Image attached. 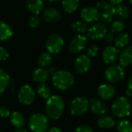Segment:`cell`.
<instances>
[{"instance_id": "cell-1", "label": "cell", "mask_w": 132, "mask_h": 132, "mask_svg": "<svg viewBox=\"0 0 132 132\" xmlns=\"http://www.w3.org/2000/svg\"><path fill=\"white\" fill-rule=\"evenodd\" d=\"M64 108L65 103L61 97L58 95H53L47 99L46 104V112L50 119L58 120L63 115Z\"/></svg>"}, {"instance_id": "cell-2", "label": "cell", "mask_w": 132, "mask_h": 132, "mask_svg": "<svg viewBox=\"0 0 132 132\" xmlns=\"http://www.w3.org/2000/svg\"><path fill=\"white\" fill-rule=\"evenodd\" d=\"M52 82L53 86L60 90H65L70 88L74 84L73 74L67 70H59L53 75Z\"/></svg>"}, {"instance_id": "cell-3", "label": "cell", "mask_w": 132, "mask_h": 132, "mask_svg": "<svg viewBox=\"0 0 132 132\" xmlns=\"http://www.w3.org/2000/svg\"><path fill=\"white\" fill-rule=\"evenodd\" d=\"M111 108L114 114L117 118H124L130 115L131 111V104L127 97H120L114 101Z\"/></svg>"}, {"instance_id": "cell-4", "label": "cell", "mask_w": 132, "mask_h": 132, "mask_svg": "<svg viewBox=\"0 0 132 132\" xmlns=\"http://www.w3.org/2000/svg\"><path fill=\"white\" fill-rule=\"evenodd\" d=\"M29 128L33 132H46L49 128L48 118L39 113L34 114L29 118Z\"/></svg>"}, {"instance_id": "cell-5", "label": "cell", "mask_w": 132, "mask_h": 132, "mask_svg": "<svg viewBox=\"0 0 132 132\" xmlns=\"http://www.w3.org/2000/svg\"><path fill=\"white\" fill-rule=\"evenodd\" d=\"M64 46V40L63 37L59 34L50 35L46 42V47L50 53L57 54Z\"/></svg>"}, {"instance_id": "cell-6", "label": "cell", "mask_w": 132, "mask_h": 132, "mask_svg": "<svg viewBox=\"0 0 132 132\" xmlns=\"http://www.w3.org/2000/svg\"><path fill=\"white\" fill-rule=\"evenodd\" d=\"M125 75V70L120 65H112L104 72V77L110 83H118L122 80Z\"/></svg>"}, {"instance_id": "cell-7", "label": "cell", "mask_w": 132, "mask_h": 132, "mask_svg": "<svg viewBox=\"0 0 132 132\" xmlns=\"http://www.w3.org/2000/svg\"><path fill=\"white\" fill-rule=\"evenodd\" d=\"M108 30V26L104 23H95L87 29V36L93 40L101 39L105 37Z\"/></svg>"}, {"instance_id": "cell-8", "label": "cell", "mask_w": 132, "mask_h": 132, "mask_svg": "<svg viewBox=\"0 0 132 132\" xmlns=\"http://www.w3.org/2000/svg\"><path fill=\"white\" fill-rule=\"evenodd\" d=\"M89 108V101L84 97H77L71 102L70 111L73 115L84 114Z\"/></svg>"}, {"instance_id": "cell-9", "label": "cell", "mask_w": 132, "mask_h": 132, "mask_svg": "<svg viewBox=\"0 0 132 132\" xmlns=\"http://www.w3.org/2000/svg\"><path fill=\"white\" fill-rule=\"evenodd\" d=\"M18 99L22 104L29 105L35 99V92L30 86L23 85L19 90Z\"/></svg>"}, {"instance_id": "cell-10", "label": "cell", "mask_w": 132, "mask_h": 132, "mask_svg": "<svg viewBox=\"0 0 132 132\" xmlns=\"http://www.w3.org/2000/svg\"><path fill=\"white\" fill-rule=\"evenodd\" d=\"M101 12L96 8L93 6H87L82 9L80 12V17L85 22H96L100 19Z\"/></svg>"}, {"instance_id": "cell-11", "label": "cell", "mask_w": 132, "mask_h": 132, "mask_svg": "<svg viewBox=\"0 0 132 132\" xmlns=\"http://www.w3.org/2000/svg\"><path fill=\"white\" fill-rule=\"evenodd\" d=\"M87 38L83 34L76 36L70 43L69 50L73 53H78L82 51L87 44Z\"/></svg>"}, {"instance_id": "cell-12", "label": "cell", "mask_w": 132, "mask_h": 132, "mask_svg": "<svg viewBox=\"0 0 132 132\" xmlns=\"http://www.w3.org/2000/svg\"><path fill=\"white\" fill-rule=\"evenodd\" d=\"M91 66V60L87 55H81L78 56L74 63V67L77 73L83 74L87 73Z\"/></svg>"}, {"instance_id": "cell-13", "label": "cell", "mask_w": 132, "mask_h": 132, "mask_svg": "<svg viewBox=\"0 0 132 132\" xmlns=\"http://www.w3.org/2000/svg\"><path fill=\"white\" fill-rule=\"evenodd\" d=\"M120 53V50H118L117 47L113 46H108L103 51L102 60L106 64H113L116 61L118 56Z\"/></svg>"}, {"instance_id": "cell-14", "label": "cell", "mask_w": 132, "mask_h": 132, "mask_svg": "<svg viewBox=\"0 0 132 132\" xmlns=\"http://www.w3.org/2000/svg\"><path fill=\"white\" fill-rule=\"evenodd\" d=\"M43 19L48 23H55L58 22L61 18L60 12L56 8H47L43 12Z\"/></svg>"}, {"instance_id": "cell-15", "label": "cell", "mask_w": 132, "mask_h": 132, "mask_svg": "<svg viewBox=\"0 0 132 132\" xmlns=\"http://www.w3.org/2000/svg\"><path fill=\"white\" fill-rule=\"evenodd\" d=\"M116 90L114 86L109 84H104L98 87L97 94L103 100H110L115 95Z\"/></svg>"}, {"instance_id": "cell-16", "label": "cell", "mask_w": 132, "mask_h": 132, "mask_svg": "<svg viewBox=\"0 0 132 132\" xmlns=\"http://www.w3.org/2000/svg\"><path fill=\"white\" fill-rule=\"evenodd\" d=\"M89 105L90 106V110L93 114L96 115H103L107 112L106 104L100 100L96 98H92L89 101Z\"/></svg>"}, {"instance_id": "cell-17", "label": "cell", "mask_w": 132, "mask_h": 132, "mask_svg": "<svg viewBox=\"0 0 132 132\" xmlns=\"http://www.w3.org/2000/svg\"><path fill=\"white\" fill-rule=\"evenodd\" d=\"M120 66L122 67H128L132 63V46H127L121 53L119 57Z\"/></svg>"}, {"instance_id": "cell-18", "label": "cell", "mask_w": 132, "mask_h": 132, "mask_svg": "<svg viewBox=\"0 0 132 132\" xmlns=\"http://www.w3.org/2000/svg\"><path fill=\"white\" fill-rule=\"evenodd\" d=\"M115 15H116L115 5L109 4L108 7L101 14L100 19L103 22V23H111L113 21V19Z\"/></svg>"}, {"instance_id": "cell-19", "label": "cell", "mask_w": 132, "mask_h": 132, "mask_svg": "<svg viewBox=\"0 0 132 132\" xmlns=\"http://www.w3.org/2000/svg\"><path fill=\"white\" fill-rule=\"evenodd\" d=\"M50 78V73L47 70H45L43 67L36 69L32 73V79L36 82L45 83Z\"/></svg>"}, {"instance_id": "cell-20", "label": "cell", "mask_w": 132, "mask_h": 132, "mask_svg": "<svg viewBox=\"0 0 132 132\" xmlns=\"http://www.w3.org/2000/svg\"><path fill=\"white\" fill-rule=\"evenodd\" d=\"M26 6L28 9L34 15H38L43 9V0H26Z\"/></svg>"}, {"instance_id": "cell-21", "label": "cell", "mask_w": 132, "mask_h": 132, "mask_svg": "<svg viewBox=\"0 0 132 132\" xmlns=\"http://www.w3.org/2000/svg\"><path fill=\"white\" fill-rule=\"evenodd\" d=\"M10 121L12 125L17 128H22L26 124L25 117L21 113L17 111H14L10 114Z\"/></svg>"}, {"instance_id": "cell-22", "label": "cell", "mask_w": 132, "mask_h": 132, "mask_svg": "<svg viewBox=\"0 0 132 132\" xmlns=\"http://www.w3.org/2000/svg\"><path fill=\"white\" fill-rule=\"evenodd\" d=\"M130 42V36L126 32H120L115 39H114V43L115 47L118 49H121L126 47Z\"/></svg>"}, {"instance_id": "cell-23", "label": "cell", "mask_w": 132, "mask_h": 132, "mask_svg": "<svg viewBox=\"0 0 132 132\" xmlns=\"http://www.w3.org/2000/svg\"><path fill=\"white\" fill-rule=\"evenodd\" d=\"M13 35L12 28L5 22L0 21V40L5 41L9 39Z\"/></svg>"}, {"instance_id": "cell-24", "label": "cell", "mask_w": 132, "mask_h": 132, "mask_svg": "<svg viewBox=\"0 0 132 132\" xmlns=\"http://www.w3.org/2000/svg\"><path fill=\"white\" fill-rule=\"evenodd\" d=\"M80 4L79 0H63L62 5L63 10L67 13H72L75 12Z\"/></svg>"}, {"instance_id": "cell-25", "label": "cell", "mask_w": 132, "mask_h": 132, "mask_svg": "<svg viewBox=\"0 0 132 132\" xmlns=\"http://www.w3.org/2000/svg\"><path fill=\"white\" fill-rule=\"evenodd\" d=\"M97 124H98V126L101 128L109 129V128H113L114 126L115 121L110 116H104V117H101L98 120V123Z\"/></svg>"}, {"instance_id": "cell-26", "label": "cell", "mask_w": 132, "mask_h": 132, "mask_svg": "<svg viewBox=\"0 0 132 132\" xmlns=\"http://www.w3.org/2000/svg\"><path fill=\"white\" fill-rule=\"evenodd\" d=\"M52 62V56L48 53H41L37 58V63L41 67H46L50 65Z\"/></svg>"}, {"instance_id": "cell-27", "label": "cell", "mask_w": 132, "mask_h": 132, "mask_svg": "<svg viewBox=\"0 0 132 132\" xmlns=\"http://www.w3.org/2000/svg\"><path fill=\"white\" fill-rule=\"evenodd\" d=\"M37 93L43 99H48L51 97V89L45 83H40L37 87Z\"/></svg>"}, {"instance_id": "cell-28", "label": "cell", "mask_w": 132, "mask_h": 132, "mask_svg": "<svg viewBox=\"0 0 132 132\" xmlns=\"http://www.w3.org/2000/svg\"><path fill=\"white\" fill-rule=\"evenodd\" d=\"M9 76L2 69L0 68V94L5 91L9 84Z\"/></svg>"}, {"instance_id": "cell-29", "label": "cell", "mask_w": 132, "mask_h": 132, "mask_svg": "<svg viewBox=\"0 0 132 132\" xmlns=\"http://www.w3.org/2000/svg\"><path fill=\"white\" fill-rule=\"evenodd\" d=\"M72 29L79 34H84L87 32V25L84 22L81 21H76L72 24Z\"/></svg>"}, {"instance_id": "cell-30", "label": "cell", "mask_w": 132, "mask_h": 132, "mask_svg": "<svg viewBox=\"0 0 132 132\" xmlns=\"http://www.w3.org/2000/svg\"><path fill=\"white\" fill-rule=\"evenodd\" d=\"M117 129L118 132H132L131 122L128 120H121L119 121Z\"/></svg>"}, {"instance_id": "cell-31", "label": "cell", "mask_w": 132, "mask_h": 132, "mask_svg": "<svg viewBox=\"0 0 132 132\" xmlns=\"http://www.w3.org/2000/svg\"><path fill=\"white\" fill-rule=\"evenodd\" d=\"M116 15L121 19H126L129 16V10L125 5H118L116 7Z\"/></svg>"}, {"instance_id": "cell-32", "label": "cell", "mask_w": 132, "mask_h": 132, "mask_svg": "<svg viewBox=\"0 0 132 132\" xmlns=\"http://www.w3.org/2000/svg\"><path fill=\"white\" fill-rule=\"evenodd\" d=\"M125 27L124 22L121 20H116L112 22L111 26V31L113 33H120L121 32Z\"/></svg>"}, {"instance_id": "cell-33", "label": "cell", "mask_w": 132, "mask_h": 132, "mask_svg": "<svg viewBox=\"0 0 132 132\" xmlns=\"http://www.w3.org/2000/svg\"><path fill=\"white\" fill-rule=\"evenodd\" d=\"M99 53V47L96 44H93L91 45L87 51V56H89L90 58L91 57H95Z\"/></svg>"}, {"instance_id": "cell-34", "label": "cell", "mask_w": 132, "mask_h": 132, "mask_svg": "<svg viewBox=\"0 0 132 132\" xmlns=\"http://www.w3.org/2000/svg\"><path fill=\"white\" fill-rule=\"evenodd\" d=\"M40 24V18L37 15H32L29 19V26L32 28H36Z\"/></svg>"}, {"instance_id": "cell-35", "label": "cell", "mask_w": 132, "mask_h": 132, "mask_svg": "<svg viewBox=\"0 0 132 132\" xmlns=\"http://www.w3.org/2000/svg\"><path fill=\"white\" fill-rule=\"evenodd\" d=\"M109 5V3L107 2L106 1H99L97 3L96 8L100 11V12H104Z\"/></svg>"}, {"instance_id": "cell-36", "label": "cell", "mask_w": 132, "mask_h": 132, "mask_svg": "<svg viewBox=\"0 0 132 132\" xmlns=\"http://www.w3.org/2000/svg\"><path fill=\"white\" fill-rule=\"evenodd\" d=\"M75 132H93V129L90 125H82L75 130Z\"/></svg>"}, {"instance_id": "cell-37", "label": "cell", "mask_w": 132, "mask_h": 132, "mask_svg": "<svg viewBox=\"0 0 132 132\" xmlns=\"http://www.w3.org/2000/svg\"><path fill=\"white\" fill-rule=\"evenodd\" d=\"M9 52L2 46H0V61H5L9 58Z\"/></svg>"}, {"instance_id": "cell-38", "label": "cell", "mask_w": 132, "mask_h": 132, "mask_svg": "<svg viewBox=\"0 0 132 132\" xmlns=\"http://www.w3.org/2000/svg\"><path fill=\"white\" fill-rule=\"evenodd\" d=\"M10 111L9 110L5 107V106H0V117L2 118H7L10 116Z\"/></svg>"}, {"instance_id": "cell-39", "label": "cell", "mask_w": 132, "mask_h": 132, "mask_svg": "<svg viewBox=\"0 0 132 132\" xmlns=\"http://www.w3.org/2000/svg\"><path fill=\"white\" fill-rule=\"evenodd\" d=\"M105 40H106V42H108V43H112L114 40V33L113 32H108L107 34H106V36H105Z\"/></svg>"}, {"instance_id": "cell-40", "label": "cell", "mask_w": 132, "mask_h": 132, "mask_svg": "<svg viewBox=\"0 0 132 132\" xmlns=\"http://www.w3.org/2000/svg\"><path fill=\"white\" fill-rule=\"evenodd\" d=\"M108 2L111 4V5H120L123 0H108Z\"/></svg>"}, {"instance_id": "cell-41", "label": "cell", "mask_w": 132, "mask_h": 132, "mask_svg": "<svg viewBox=\"0 0 132 132\" xmlns=\"http://www.w3.org/2000/svg\"><path fill=\"white\" fill-rule=\"evenodd\" d=\"M48 72H49V73L50 74H54L55 73H56V68L54 67H53V66H51V67H49V68H48Z\"/></svg>"}, {"instance_id": "cell-42", "label": "cell", "mask_w": 132, "mask_h": 132, "mask_svg": "<svg viewBox=\"0 0 132 132\" xmlns=\"http://www.w3.org/2000/svg\"><path fill=\"white\" fill-rule=\"evenodd\" d=\"M47 132H62V131L60 128H58L53 127V128H51L50 130H48Z\"/></svg>"}, {"instance_id": "cell-43", "label": "cell", "mask_w": 132, "mask_h": 132, "mask_svg": "<svg viewBox=\"0 0 132 132\" xmlns=\"http://www.w3.org/2000/svg\"><path fill=\"white\" fill-rule=\"evenodd\" d=\"M128 90H130L132 92V76L129 78L128 82Z\"/></svg>"}, {"instance_id": "cell-44", "label": "cell", "mask_w": 132, "mask_h": 132, "mask_svg": "<svg viewBox=\"0 0 132 132\" xmlns=\"http://www.w3.org/2000/svg\"><path fill=\"white\" fill-rule=\"evenodd\" d=\"M15 132H27L26 130L22 129V128H18V130H16Z\"/></svg>"}, {"instance_id": "cell-45", "label": "cell", "mask_w": 132, "mask_h": 132, "mask_svg": "<svg viewBox=\"0 0 132 132\" xmlns=\"http://www.w3.org/2000/svg\"><path fill=\"white\" fill-rule=\"evenodd\" d=\"M131 91L130 90H127L126 91V94H128V96H131Z\"/></svg>"}, {"instance_id": "cell-46", "label": "cell", "mask_w": 132, "mask_h": 132, "mask_svg": "<svg viewBox=\"0 0 132 132\" xmlns=\"http://www.w3.org/2000/svg\"><path fill=\"white\" fill-rule=\"evenodd\" d=\"M47 1H49L50 2H59L60 0H47Z\"/></svg>"}, {"instance_id": "cell-47", "label": "cell", "mask_w": 132, "mask_h": 132, "mask_svg": "<svg viewBox=\"0 0 132 132\" xmlns=\"http://www.w3.org/2000/svg\"><path fill=\"white\" fill-rule=\"evenodd\" d=\"M130 2H131V3L132 4V0H130Z\"/></svg>"}]
</instances>
